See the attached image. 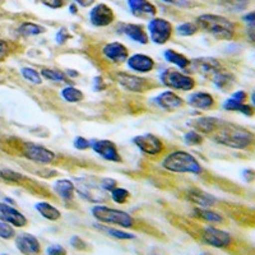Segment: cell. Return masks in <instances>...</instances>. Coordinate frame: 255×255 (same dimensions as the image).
I'll return each instance as SVG.
<instances>
[{"label": "cell", "instance_id": "6da1fadb", "mask_svg": "<svg viewBox=\"0 0 255 255\" xmlns=\"http://www.w3.org/2000/svg\"><path fill=\"white\" fill-rule=\"evenodd\" d=\"M213 133H216V142L227 145V147L244 149L253 143V134L238 125L220 124Z\"/></svg>", "mask_w": 255, "mask_h": 255}, {"label": "cell", "instance_id": "7a4b0ae2", "mask_svg": "<svg viewBox=\"0 0 255 255\" xmlns=\"http://www.w3.org/2000/svg\"><path fill=\"white\" fill-rule=\"evenodd\" d=\"M198 27L211 33L217 40H231L235 35V24L222 15L203 14L198 17Z\"/></svg>", "mask_w": 255, "mask_h": 255}, {"label": "cell", "instance_id": "3957f363", "mask_svg": "<svg viewBox=\"0 0 255 255\" xmlns=\"http://www.w3.org/2000/svg\"><path fill=\"white\" fill-rule=\"evenodd\" d=\"M162 166L171 172H179V174H200L202 167L198 162L195 157L191 156L190 153L184 151H175L168 154L163 159Z\"/></svg>", "mask_w": 255, "mask_h": 255}, {"label": "cell", "instance_id": "277c9868", "mask_svg": "<svg viewBox=\"0 0 255 255\" xmlns=\"http://www.w3.org/2000/svg\"><path fill=\"white\" fill-rule=\"evenodd\" d=\"M92 215L96 220L105 223H113L122 227H133L134 220L127 212L119 209L108 208L104 206H96L92 208Z\"/></svg>", "mask_w": 255, "mask_h": 255}, {"label": "cell", "instance_id": "5b68a950", "mask_svg": "<svg viewBox=\"0 0 255 255\" xmlns=\"http://www.w3.org/2000/svg\"><path fill=\"white\" fill-rule=\"evenodd\" d=\"M159 79L167 87L179 91H191L195 86V81L191 77L175 72V70H165L161 73Z\"/></svg>", "mask_w": 255, "mask_h": 255}, {"label": "cell", "instance_id": "8992f818", "mask_svg": "<svg viewBox=\"0 0 255 255\" xmlns=\"http://www.w3.org/2000/svg\"><path fill=\"white\" fill-rule=\"evenodd\" d=\"M148 32L154 44L163 45L171 37L172 26L168 20L163 18H154L148 23Z\"/></svg>", "mask_w": 255, "mask_h": 255}, {"label": "cell", "instance_id": "52a82bcc", "mask_svg": "<svg viewBox=\"0 0 255 255\" xmlns=\"http://www.w3.org/2000/svg\"><path fill=\"white\" fill-rule=\"evenodd\" d=\"M202 239L204 243L215 248H226L231 244V236L229 232L216 227H206L202 232Z\"/></svg>", "mask_w": 255, "mask_h": 255}, {"label": "cell", "instance_id": "ba28073f", "mask_svg": "<svg viewBox=\"0 0 255 255\" xmlns=\"http://www.w3.org/2000/svg\"><path fill=\"white\" fill-rule=\"evenodd\" d=\"M133 142L143 153L151 154V156L161 153L163 149L162 142H161L156 135H153V134H143V135H138L134 138Z\"/></svg>", "mask_w": 255, "mask_h": 255}, {"label": "cell", "instance_id": "9c48e42d", "mask_svg": "<svg viewBox=\"0 0 255 255\" xmlns=\"http://www.w3.org/2000/svg\"><path fill=\"white\" fill-rule=\"evenodd\" d=\"M115 19L113 9L106 4H97L90 12L91 23L96 27H106Z\"/></svg>", "mask_w": 255, "mask_h": 255}, {"label": "cell", "instance_id": "30bf717a", "mask_svg": "<svg viewBox=\"0 0 255 255\" xmlns=\"http://www.w3.org/2000/svg\"><path fill=\"white\" fill-rule=\"evenodd\" d=\"M91 147L102 158L108 159V161H113V162H122V157H120L119 151H118L115 143H113L111 140H93L91 143Z\"/></svg>", "mask_w": 255, "mask_h": 255}, {"label": "cell", "instance_id": "8fae6325", "mask_svg": "<svg viewBox=\"0 0 255 255\" xmlns=\"http://www.w3.org/2000/svg\"><path fill=\"white\" fill-rule=\"evenodd\" d=\"M24 156L33 162L38 163H50L55 159V154L46 148L41 147V145L28 143L24 149Z\"/></svg>", "mask_w": 255, "mask_h": 255}, {"label": "cell", "instance_id": "7c38bea8", "mask_svg": "<svg viewBox=\"0 0 255 255\" xmlns=\"http://www.w3.org/2000/svg\"><path fill=\"white\" fill-rule=\"evenodd\" d=\"M116 78L125 90L131 91V92H144L145 88L148 87L145 79L131 76V74H128V73H118Z\"/></svg>", "mask_w": 255, "mask_h": 255}, {"label": "cell", "instance_id": "4fadbf2b", "mask_svg": "<svg viewBox=\"0 0 255 255\" xmlns=\"http://www.w3.org/2000/svg\"><path fill=\"white\" fill-rule=\"evenodd\" d=\"M0 220L15 227H23L27 225V218L19 211L4 203H0Z\"/></svg>", "mask_w": 255, "mask_h": 255}, {"label": "cell", "instance_id": "5bb4252c", "mask_svg": "<svg viewBox=\"0 0 255 255\" xmlns=\"http://www.w3.org/2000/svg\"><path fill=\"white\" fill-rule=\"evenodd\" d=\"M102 52L113 63H124V61L128 60V56H129L128 49L120 42H111V44L105 45Z\"/></svg>", "mask_w": 255, "mask_h": 255}, {"label": "cell", "instance_id": "9a60e30c", "mask_svg": "<svg viewBox=\"0 0 255 255\" xmlns=\"http://www.w3.org/2000/svg\"><path fill=\"white\" fill-rule=\"evenodd\" d=\"M15 245L23 254H38L41 250L38 240L31 234H19L15 238Z\"/></svg>", "mask_w": 255, "mask_h": 255}, {"label": "cell", "instance_id": "2e32d148", "mask_svg": "<svg viewBox=\"0 0 255 255\" xmlns=\"http://www.w3.org/2000/svg\"><path fill=\"white\" fill-rule=\"evenodd\" d=\"M156 102L159 108H162L163 110H176V109L181 108L184 105V101L181 97L176 95V93L171 92V91H166V92L159 93L156 97Z\"/></svg>", "mask_w": 255, "mask_h": 255}, {"label": "cell", "instance_id": "e0dca14e", "mask_svg": "<svg viewBox=\"0 0 255 255\" xmlns=\"http://www.w3.org/2000/svg\"><path fill=\"white\" fill-rule=\"evenodd\" d=\"M127 3L131 14H134L135 17H143V15L153 17L157 13L156 6L149 3L148 0H128Z\"/></svg>", "mask_w": 255, "mask_h": 255}, {"label": "cell", "instance_id": "ac0fdd59", "mask_svg": "<svg viewBox=\"0 0 255 255\" xmlns=\"http://www.w3.org/2000/svg\"><path fill=\"white\" fill-rule=\"evenodd\" d=\"M128 67L138 73H148L154 68V61L151 56L135 54L128 59Z\"/></svg>", "mask_w": 255, "mask_h": 255}, {"label": "cell", "instance_id": "d6986e66", "mask_svg": "<svg viewBox=\"0 0 255 255\" xmlns=\"http://www.w3.org/2000/svg\"><path fill=\"white\" fill-rule=\"evenodd\" d=\"M188 104L195 109H202V110H207L211 109L215 105V99L212 97V95L206 92H195L189 95Z\"/></svg>", "mask_w": 255, "mask_h": 255}, {"label": "cell", "instance_id": "ffe728a7", "mask_svg": "<svg viewBox=\"0 0 255 255\" xmlns=\"http://www.w3.org/2000/svg\"><path fill=\"white\" fill-rule=\"evenodd\" d=\"M122 31L125 36H128V37L131 38L133 41L138 42V44H148V35L145 33V31L143 29L142 26L131 23L122 24Z\"/></svg>", "mask_w": 255, "mask_h": 255}, {"label": "cell", "instance_id": "44dd1931", "mask_svg": "<svg viewBox=\"0 0 255 255\" xmlns=\"http://www.w3.org/2000/svg\"><path fill=\"white\" fill-rule=\"evenodd\" d=\"M188 199L190 200L191 203H194L200 207H211L213 206L216 202V199L212 197V195L207 194V193H204V191L202 190H198V189L189 190Z\"/></svg>", "mask_w": 255, "mask_h": 255}, {"label": "cell", "instance_id": "7402d4cb", "mask_svg": "<svg viewBox=\"0 0 255 255\" xmlns=\"http://www.w3.org/2000/svg\"><path fill=\"white\" fill-rule=\"evenodd\" d=\"M54 190H55L56 194L60 198H63L64 200H70L74 197L76 186H74V184H73L70 180L63 179L58 180V181L54 184Z\"/></svg>", "mask_w": 255, "mask_h": 255}, {"label": "cell", "instance_id": "603a6c76", "mask_svg": "<svg viewBox=\"0 0 255 255\" xmlns=\"http://www.w3.org/2000/svg\"><path fill=\"white\" fill-rule=\"evenodd\" d=\"M220 120L216 118H199L197 120H193L191 125L197 129V130L202 131L204 134L213 133L220 125Z\"/></svg>", "mask_w": 255, "mask_h": 255}, {"label": "cell", "instance_id": "cb8c5ba5", "mask_svg": "<svg viewBox=\"0 0 255 255\" xmlns=\"http://www.w3.org/2000/svg\"><path fill=\"white\" fill-rule=\"evenodd\" d=\"M36 211L40 213L42 217H45L46 220H50V221H56L60 218L61 213L59 209H56L55 207L51 206V204L46 203V202H40V203H37L35 206Z\"/></svg>", "mask_w": 255, "mask_h": 255}, {"label": "cell", "instance_id": "d4e9b609", "mask_svg": "<svg viewBox=\"0 0 255 255\" xmlns=\"http://www.w3.org/2000/svg\"><path fill=\"white\" fill-rule=\"evenodd\" d=\"M223 109L230 111H240V113L245 114L248 116L253 115V108L250 105H245L244 101L235 99V97H231L230 100H227L225 104H223Z\"/></svg>", "mask_w": 255, "mask_h": 255}, {"label": "cell", "instance_id": "484cf974", "mask_svg": "<svg viewBox=\"0 0 255 255\" xmlns=\"http://www.w3.org/2000/svg\"><path fill=\"white\" fill-rule=\"evenodd\" d=\"M165 59L168 63L175 64V65H177L181 69H185V68H188L190 65V61H189L188 58H185V56L179 54V52L174 51V50H166Z\"/></svg>", "mask_w": 255, "mask_h": 255}, {"label": "cell", "instance_id": "4316f807", "mask_svg": "<svg viewBox=\"0 0 255 255\" xmlns=\"http://www.w3.org/2000/svg\"><path fill=\"white\" fill-rule=\"evenodd\" d=\"M18 31H19L20 35H23V36H37V35H41V33H44L46 29H45V27L42 26H38V24L27 22V23L20 24Z\"/></svg>", "mask_w": 255, "mask_h": 255}, {"label": "cell", "instance_id": "83f0119b", "mask_svg": "<svg viewBox=\"0 0 255 255\" xmlns=\"http://www.w3.org/2000/svg\"><path fill=\"white\" fill-rule=\"evenodd\" d=\"M41 77L49 79V81L54 82H65V83H72V82L68 79V77L64 74L63 72H59V70L54 69H42L41 70Z\"/></svg>", "mask_w": 255, "mask_h": 255}, {"label": "cell", "instance_id": "f1b7e54d", "mask_svg": "<svg viewBox=\"0 0 255 255\" xmlns=\"http://www.w3.org/2000/svg\"><path fill=\"white\" fill-rule=\"evenodd\" d=\"M61 96L68 102H79L83 100V93H82V91L77 90L74 87L64 88L63 92H61Z\"/></svg>", "mask_w": 255, "mask_h": 255}, {"label": "cell", "instance_id": "f546056e", "mask_svg": "<svg viewBox=\"0 0 255 255\" xmlns=\"http://www.w3.org/2000/svg\"><path fill=\"white\" fill-rule=\"evenodd\" d=\"M194 215L202 220L208 221V222H222L221 215H218L216 212L208 211V209H194Z\"/></svg>", "mask_w": 255, "mask_h": 255}, {"label": "cell", "instance_id": "4dcf8cb0", "mask_svg": "<svg viewBox=\"0 0 255 255\" xmlns=\"http://www.w3.org/2000/svg\"><path fill=\"white\" fill-rule=\"evenodd\" d=\"M99 229L101 230V231L106 232V234H108L109 236H111V238L119 239V240H130V239L135 238L133 234H128V232L120 231V230H116V229H110V227H106V226H100Z\"/></svg>", "mask_w": 255, "mask_h": 255}, {"label": "cell", "instance_id": "1f68e13d", "mask_svg": "<svg viewBox=\"0 0 255 255\" xmlns=\"http://www.w3.org/2000/svg\"><path fill=\"white\" fill-rule=\"evenodd\" d=\"M22 76L27 79L28 82L33 84H41L42 83V78H41V74L38 72H36L35 69L32 68H23L22 69Z\"/></svg>", "mask_w": 255, "mask_h": 255}, {"label": "cell", "instance_id": "d6a6232c", "mask_svg": "<svg viewBox=\"0 0 255 255\" xmlns=\"http://www.w3.org/2000/svg\"><path fill=\"white\" fill-rule=\"evenodd\" d=\"M198 29H199V27H198L197 24L191 23V22H186V23L177 26V33H179L180 36H191L194 35V33H197Z\"/></svg>", "mask_w": 255, "mask_h": 255}, {"label": "cell", "instance_id": "836d02e7", "mask_svg": "<svg viewBox=\"0 0 255 255\" xmlns=\"http://www.w3.org/2000/svg\"><path fill=\"white\" fill-rule=\"evenodd\" d=\"M111 198L115 203L123 204L125 203L129 198V191L125 190V189L122 188H115L114 190H111Z\"/></svg>", "mask_w": 255, "mask_h": 255}, {"label": "cell", "instance_id": "e575fe53", "mask_svg": "<svg viewBox=\"0 0 255 255\" xmlns=\"http://www.w3.org/2000/svg\"><path fill=\"white\" fill-rule=\"evenodd\" d=\"M184 140H185L186 144L189 145H197L203 142V138H202V135H200L199 133H197V131H189V133H186L185 136H184Z\"/></svg>", "mask_w": 255, "mask_h": 255}, {"label": "cell", "instance_id": "d590c367", "mask_svg": "<svg viewBox=\"0 0 255 255\" xmlns=\"http://www.w3.org/2000/svg\"><path fill=\"white\" fill-rule=\"evenodd\" d=\"M162 1L170 5L179 6V8H193L197 5L195 0H162Z\"/></svg>", "mask_w": 255, "mask_h": 255}, {"label": "cell", "instance_id": "8d00e7d4", "mask_svg": "<svg viewBox=\"0 0 255 255\" xmlns=\"http://www.w3.org/2000/svg\"><path fill=\"white\" fill-rule=\"evenodd\" d=\"M0 177H3L6 181H13V183H17V181L22 180V176L18 172L12 171V170H1L0 171Z\"/></svg>", "mask_w": 255, "mask_h": 255}, {"label": "cell", "instance_id": "74e56055", "mask_svg": "<svg viewBox=\"0 0 255 255\" xmlns=\"http://www.w3.org/2000/svg\"><path fill=\"white\" fill-rule=\"evenodd\" d=\"M14 236V230L6 225V222H0V238L1 239H12Z\"/></svg>", "mask_w": 255, "mask_h": 255}, {"label": "cell", "instance_id": "f35d334b", "mask_svg": "<svg viewBox=\"0 0 255 255\" xmlns=\"http://www.w3.org/2000/svg\"><path fill=\"white\" fill-rule=\"evenodd\" d=\"M118 186V183H116L115 180L114 179H102L101 180V188L104 189V190H108V191H111L114 190V189Z\"/></svg>", "mask_w": 255, "mask_h": 255}, {"label": "cell", "instance_id": "ab89813d", "mask_svg": "<svg viewBox=\"0 0 255 255\" xmlns=\"http://www.w3.org/2000/svg\"><path fill=\"white\" fill-rule=\"evenodd\" d=\"M42 3L49 8L58 9L65 5V0H42Z\"/></svg>", "mask_w": 255, "mask_h": 255}, {"label": "cell", "instance_id": "60d3db41", "mask_svg": "<svg viewBox=\"0 0 255 255\" xmlns=\"http://www.w3.org/2000/svg\"><path fill=\"white\" fill-rule=\"evenodd\" d=\"M74 147L77 149H87L88 147H91V143L87 139H84L82 136H78L76 140H74Z\"/></svg>", "mask_w": 255, "mask_h": 255}, {"label": "cell", "instance_id": "b9f144b4", "mask_svg": "<svg viewBox=\"0 0 255 255\" xmlns=\"http://www.w3.org/2000/svg\"><path fill=\"white\" fill-rule=\"evenodd\" d=\"M69 38V33H68V29L61 28L59 29L58 33H56V41H58V44H64L65 41Z\"/></svg>", "mask_w": 255, "mask_h": 255}, {"label": "cell", "instance_id": "7bdbcfd3", "mask_svg": "<svg viewBox=\"0 0 255 255\" xmlns=\"http://www.w3.org/2000/svg\"><path fill=\"white\" fill-rule=\"evenodd\" d=\"M8 52H9L8 45H6L3 40H0V61L4 60V59L6 58Z\"/></svg>", "mask_w": 255, "mask_h": 255}, {"label": "cell", "instance_id": "ee69618b", "mask_svg": "<svg viewBox=\"0 0 255 255\" xmlns=\"http://www.w3.org/2000/svg\"><path fill=\"white\" fill-rule=\"evenodd\" d=\"M46 253H47V254H51V255L64 254V253H65V250H64L63 248L60 247V245H54V247H50L49 249L46 250Z\"/></svg>", "mask_w": 255, "mask_h": 255}, {"label": "cell", "instance_id": "f6af8a7d", "mask_svg": "<svg viewBox=\"0 0 255 255\" xmlns=\"http://www.w3.org/2000/svg\"><path fill=\"white\" fill-rule=\"evenodd\" d=\"M74 1L81 6H83V8H88V6H91L95 3V0H74Z\"/></svg>", "mask_w": 255, "mask_h": 255}, {"label": "cell", "instance_id": "bcb514c9", "mask_svg": "<svg viewBox=\"0 0 255 255\" xmlns=\"http://www.w3.org/2000/svg\"><path fill=\"white\" fill-rule=\"evenodd\" d=\"M244 20H245V22H247V23H249V24H254V12H250V13H248L247 15H245V17L243 18Z\"/></svg>", "mask_w": 255, "mask_h": 255}, {"label": "cell", "instance_id": "7dc6e473", "mask_svg": "<svg viewBox=\"0 0 255 255\" xmlns=\"http://www.w3.org/2000/svg\"><path fill=\"white\" fill-rule=\"evenodd\" d=\"M69 9H70V13H73V14H76V13L78 12V9H77L74 5H70Z\"/></svg>", "mask_w": 255, "mask_h": 255}]
</instances>
